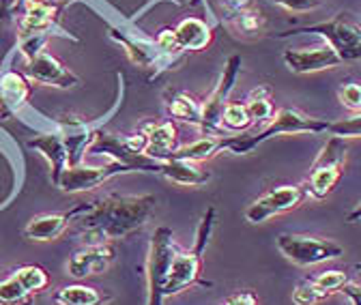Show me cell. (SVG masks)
<instances>
[{
  "label": "cell",
  "instance_id": "6da1fadb",
  "mask_svg": "<svg viewBox=\"0 0 361 305\" xmlns=\"http://www.w3.org/2000/svg\"><path fill=\"white\" fill-rule=\"evenodd\" d=\"M155 196H106L88 202L75 217L80 235L86 245H104L112 239H123L147 226L155 211Z\"/></svg>",
  "mask_w": 361,
  "mask_h": 305
},
{
  "label": "cell",
  "instance_id": "7a4b0ae2",
  "mask_svg": "<svg viewBox=\"0 0 361 305\" xmlns=\"http://www.w3.org/2000/svg\"><path fill=\"white\" fill-rule=\"evenodd\" d=\"M329 132V120L307 116L295 108H280L274 116H271L269 125L258 134L252 136H233L224 138V149L235 155H247L262 142L282 136V134H325Z\"/></svg>",
  "mask_w": 361,
  "mask_h": 305
},
{
  "label": "cell",
  "instance_id": "3957f363",
  "mask_svg": "<svg viewBox=\"0 0 361 305\" xmlns=\"http://www.w3.org/2000/svg\"><path fill=\"white\" fill-rule=\"evenodd\" d=\"M213 222H215V208H209L202 217V222H200L194 249L192 251H178V254L174 251V256L170 260V267H168V273H166V282L161 286L164 299L170 294H176L180 290H185L188 286H192L196 282H200L202 286H211L209 282L200 280V267H202V251H204L209 232L213 228Z\"/></svg>",
  "mask_w": 361,
  "mask_h": 305
},
{
  "label": "cell",
  "instance_id": "277c9868",
  "mask_svg": "<svg viewBox=\"0 0 361 305\" xmlns=\"http://www.w3.org/2000/svg\"><path fill=\"white\" fill-rule=\"evenodd\" d=\"M346 159V142L342 138L331 136L327 144L323 147L321 155L316 157L312 172H310V181L305 183L307 194L316 200L327 198L338 181L342 179V166Z\"/></svg>",
  "mask_w": 361,
  "mask_h": 305
},
{
  "label": "cell",
  "instance_id": "5b68a950",
  "mask_svg": "<svg viewBox=\"0 0 361 305\" xmlns=\"http://www.w3.org/2000/svg\"><path fill=\"white\" fill-rule=\"evenodd\" d=\"M301 32L325 37L327 43L336 50V54L342 61L361 58V26L350 22L346 18V13H340L338 18H334L329 22H321V24L303 26V28H297L290 32H282L280 37H290V35H301Z\"/></svg>",
  "mask_w": 361,
  "mask_h": 305
},
{
  "label": "cell",
  "instance_id": "8992f818",
  "mask_svg": "<svg viewBox=\"0 0 361 305\" xmlns=\"http://www.w3.org/2000/svg\"><path fill=\"white\" fill-rule=\"evenodd\" d=\"M278 249L297 267H314L344 256V247L336 241L307 235H280Z\"/></svg>",
  "mask_w": 361,
  "mask_h": 305
},
{
  "label": "cell",
  "instance_id": "52a82bcc",
  "mask_svg": "<svg viewBox=\"0 0 361 305\" xmlns=\"http://www.w3.org/2000/svg\"><path fill=\"white\" fill-rule=\"evenodd\" d=\"M241 71V56H231L224 65V71L217 80V86L213 89V93L207 97V101L202 104V123L200 129L204 132V136H219L221 132V114L224 108L228 106V95L235 86V80Z\"/></svg>",
  "mask_w": 361,
  "mask_h": 305
},
{
  "label": "cell",
  "instance_id": "ba28073f",
  "mask_svg": "<svg viewBox=\"0 0 361 305\" xmlns=\"http://www.w3.org/2000/svg\"><path fill=\"white\" fill-rule=\"evenodd\" d=\"M307 196L305 185H280L276 189H271L256 198L247 208H245V222L250 224H262L271 217H276L280 213H286L303 202Z\"/></svg>",
  "mask_w": 361,
  "mask_h": 305
},
{
  "label": "cell",
  "instance_id": "9c48e42d",
  "mask_svg": "<svg viewBox=\"0 0 361 305\" xmlns=\"http://www.w3.org/2000/svg\"><path fill=\"white\" fill-rule=\"evenodd\" d=\"M127 172L121 163L110 161L108 166H67L61 177L56 179L54 187H59L65 194H80V192H90L99 185H104L108 179L116 177V174Z\"/></svg>",
  "mask_w": 361,
  "mask_h": 305
},
{
  "label": "cell",
  "instance_id": "30bf717a",
  "mask_svg": "<svg viewBox=\"0 0 361 305\" xmlns=\"http://www.w3.org/2000/svg\"><path fill=\"white\" fill-rule=\"evenodd\" d=\"M24 75L41 86H54V89H73L80 80L52 54L41 50L24 63Z\"/></svg>",
  "mask_w": 361,
  "mask_h": 305
},
{
  "label": "cell",
  "instance_id": "8fae6325",
  "mask_svg": "<svg viewBox=\"0 0 361 305\" xmlns=\"http://www.w3.org/2000/svg\"><path fill=\"white\" fill-rule=\"evenodd\" d=\"M116 258V249L108 243L104 245H84L78 251L71 254L67 271L75 280H84L90 275H99L104 273Z\"/></svg>",
  "mask_w": 361,
  "mask_h": 305
},
{
  "label": "cell",
  "instance_id": "7c38bea8",
  "mask_svg": "<svg viewBox=\"0 0 361 305\" xmlns=\"http://www.w3.org/2000/svg\"><path fill=\"white\" fill-rule=\"evenodd\" d=\"M226 26L239 39H256L267 32V18L250 0H235L226 13Z\"/></svg>",
  "mask_w": 361,
  "mask_h": 305
},
{
  "label": "cell",
  "instance_id": "4fadbf2b",
  "mask_svg": "<svg viewBox=\"0 0 361 305\" xmlns=\"http://www.w3.org/2000/svg\"><path fill=\"white\" fill-rule=\"evenodd\" d=\"M30 97V80L16 71L5 69L0 73V118H13Z\"/></svg>",
  "mask_w": 361,
  "mask_h": 305
},
{
  "label": "cell",
  "instance_id": "5bb4252c",
  "mask_svg": "<svg viewBox=\"0 0 361 305\" xmlns=\"http://www.w3.org/2000/svg\"><path fill=\"white\" fill-rule=\"evenodd\" d=\"M286 67L293 73H316V71H325V69H334L338 65H342L344 61L336 54V50L325 43L321 48L314 50H293L288 48L282 54Z\"/></svg>",
  "mask_w": 361,
  "mask_h": 305
},
{
  "label": "cell",
  "instance_id": "9a60e30c",
  "mask_svg": "<svg viewBox=\"0 0 361 305\" xmlns=\"http://www.w3.org/2000/svg\"><path fill=\"white\" fill-rule=\"evenodd\" d=\"M86 208V204L82 206H75L67 213H43V215H37L28 222V226L24 228V237L28 241H37V243H45V241H54L59 239L67 228H69V222L75 220V217Z\"/></svg>",
  "mask_w": 361,
  "mask_h": 305
},
{
  "label": "cell",
  "instance_id": "2e32d148",
  "mask_svg": "<svg viewBox=\"0 0 361 305\" xmlns=\"http://www.w3.org/2000/svg\"><path fill=\"white\" fill-rule=\"evenodd\" d=\"M28 147L35 149L37 153H41V157L50 163V177H52V185H54L56 179L61 177V172L69 166L67 149H65V142H63L61 134L59 132L41 134V136L32 138L28 142Z\"/></svg>",
  "mask_w": 361,
  "mask_h": 305
},
{
  "label": "cell",
  "instance_id": "e0dca14e",
  "mask_svg": "<svg viewBox=\"0 0 361 305\" xmlns=\"http://www.w3.org/2000/svg\"><path fill=\"white\" fill-rule=\"evenodd\" d=\"M145 155L151 159L168 161L170 155L178 149L176 147V127L172 123H159V125H147L145 129Z\"/></svg>",
  "mask_w": 361,
  "mask_h": 305
},
{
  "label": "cell",
  "instance_id": "ac0fdd59",
  "mask_svg": "<svg viewBox=\"0 0 361 305\" xmlns=\"http://www.w3.org/2000/svg\"><path fill=\"white\" fill-rule=\"evenodd\" d=\"M174 35L178 39V46L188 52L207 50L213 41V32H211L209 24L198 18H185L174 28Z\"/></svg>",
  "mask_w": 361,
  "mask_h": 305
},
{
  "label": "cell",
  "instance_id": "d6986e66",
  "mask_svg": "<svg viewBox=\"0 0 361 305\" xmlns=\"http://www.w3.org/2000/svg\"><path fill=\"white\" fill-rule=\"evenodd\" d=\"M159 177L176 183V185H190V187H198L211 181V172L198 168L196 163L190 161H178V159H168L161 163V172Z\"/></svg>",
  "mask_w": 361,
  "mask_h": 305
},
{
  "label": "cell",
  "instance_id": "ffe728a7",
  "mask_svg": "<svg viewBox=\"0 0 361 305\" xmlns=\"http://www.w3.org/2000/svg\"><path fill=\"white\" fill-rule=\"evenodd\" d=\"M112 297L86 284H67L54 292L56 305H106Z\"/></svg>",
  "mask_w": 361,
  "mask_h": 305
},
{
  "label": "cell",
  "instance_id": "44dd1931",
  "mask_svg": "<svg viewBox=\"0 0 361 305\" xmlns=\"http://www.w3.org/2000/svg\"><path fill=\"white\" fill-rule=\"evenodd\" d=\"M219 151H224V138L221 136H204L188 147H178L170 159H178V161H190V163H198V161H207L213 155H217Z\"/></svg>",
  "mask_w": 361,
  "mask_h": 305
},
{
  "label": "cell",
  "instance_id": "7402d4cb",
  "mask_svg": "<svg viewBox=\"0 0 361 305\" xmlns=\"http://www.w3.org/2000/svg\"><path fill=\"white\" fill-rule=\"evenodd\" d=\"M168 110L174 118L185 120L190 125L200 127V123H202V106L194 97H190L188 93H174L170 104H168Z\"/></svg>",
  "mask_w": 361,
  "mask_h": 305
},
{
  "label": "cell",
  "instance_id": "603a6c76",
  "mask_svg": "<svg viewBox=\"0 0 361 305\" xmlns=\"http://www.w3.org/2000/svg\"><path fill=\"white\" fill-rule=\"evenodd\" d=\"M245 108H247L252 120H256V123L271 120V116L276 114L274 104H271V93H269V89H264V86H258L256 91L250 93V99H247Z\"/></svg>",
  "mask_w": 361,
  "mask_h": 305
},
{
  "label": "cell",
  "instance_id": "cb8c5ba5",
  "mask_svg": "<svg viewBox=\"0 0 361 305\" xmlns=\"http://www.w3.org/2000/svg\"><path fill=\"white\" fill-rule=\"evenodd\" d=\"M30 299L32 294L24 288L16 273L0 282V305H28Z\"/></svg>",
  "mask_w": 361,
  "mask_h": 305
},
{
  "label": "cell",
  "instance_id": "d4e9b609",
  "mask_svg": "<svg viewBox=\"0 0 361 305\" xmlns=\"http://www.w3.org/2000/svg\"><path fill=\"white\" fill-rule=\"evenodd\" d=\"M20 282L24 284V288L30 292V294H37L41 290H45L50 286V278H48V271L39 265H24V267H18L13 271Z\"/></svg>",
  "mask_w": 361,
  "mask_h": 305
},
{
  "label": "cell",
  "instance_id": "484cf974",
  "mask_svg": "<svg viewBox=\"0 0 361 305\" xmlns=\"http://www.w3.org/2000/svg\"><path fill=\"white\" fill-rule=\"evenodd\" d=\"M252 116L245 108V104H228L224 108V114H221V127L231 129V132H243L252 125Z\"/></svg>",
  "mask_w": 361,
  "mask_h": 305
},
{
  "label": "cell",
  "instance_id": "4316f807",
  "mask_svg": "<svg viewBox=\"0 0 361 305\" xmlns=\"http://www.w3.org/2000/svg\"><path fill=\"white\" fill-rule=\"evenodd\" d=\"M336 138H361V112H355L348 118H342L338 123H329V132Z\"/></svg>",
  "mask_w": 361,
  "mask_h": 305
},
{
  "label": "cell",
  "instance_id": "83f0119b",
  "mask_svg": "<svg viewBox=\"0 0 361 305\" xmlns=\"http://www.w3.org/2000/svg\"><path fill=\"white\" fill-rule=\"evenodd\" d=\"M327 297H331V294L325 292V290H321L312 280L301 282V284L295 288V292H293V301H295L297 305H314V303L325 301Z\"/></svg>",
  "mask_w": 361,
  "mask_h": 305
},
{
  "label": "cell",
  "instance_id": "f1b7e54d",
  "mask_svg": "<svg viewBox=\"0 0 361 305\" xmlns=\"http://www.w3.org/2000/svg\"><path fill=\"white\" fill-rule=\"evenodd\" d=\"M312 282L319 286L321 290L334 294V292H340L350 280H348V273L346 271H323L321 275L312 278Z\"/></svg>",
  "mask_w": 361,
  "mask_h": 305
},
{
  "label": "cell",
  "instance_id": "f546056e",
  "mask_svg": "<svg viewBox=\"0 0 361 305\" xmlns=\"http://www.w3.org/2000/svg\"><path fill=\"white\" fill-rule=\"evenodd\" d=\"M338 99L344 108L353 112H361V84L359 82H346L338 89Z\"/></svg>",
  "mask_w": 361,
  "mask_h": 305
},
{
  "label": "cell",
  "instance_id": "4dcf8cb0",
  "mask_svg": "<svg viewBox=\"0 0 361 305\" xmlns=\"http://www.w3.org/2000/svg\"><path fill=\"white\" fill-rule=\"evenodd\" d=\"M155 46H157L164 54H168V56H176V54L183 52V48L178 46V39H176V35H174V28H164V30L157 35V39H155Z\"/></svg>",
  "mask_w": 361,
  "mask_h": 305
},
{
  "label": "cell",
  "instance_id": "1f68e13d",
  "mask_svg": "<svg viewBox=\"0 0 361 305\" xmlns=\"http://www.w3.org/2000/svg\"><path fill=\"white\" fill-rule=\"evenodd\" d=\"M274 3L293 13H310L325 7V0H274Z\"/></svg>",
  "mask_w": 361,
  "mask_h": 305
},
{
  "label": "cell",
  "instance_id": "d6a6232c",
  "mask_svg": "<svg viewBox=\"0 0 361 305\" xmlns=\"http://www.w3.org/2000/svg\"><path fill=\"white\" fill-rule=\"evenodd\" d=\"M224 305H258V299L252 290H239L226 299Z\"/></svg>",
  "mask_w": 361,
  "mask_h": 305
},
{
  "label": "cell",
  "instance_id": "836d02e7",
  "mask_svg": "<svg viewBox=\"0 0 361 305\" xmlns=\"http://www.w3.org/2000/svg\"><path fill=\"white\" fill-rule=\"evenodd\" d=\"M13 13H18V0H0V22H7Z\"/></svg>",
  "mask_w": 361,
  "mask_h": 305
},
{
  "label": "cell",
  "instance_id": "e575fe53",
  "mask_svg": "<svg viewBox=\"0 0 361 305\" xmlns=\"http://www.w3.org/2000/svg\"><path fill=\"white\" fill-rule=\"evenodd\" d=\"M342 292L353 301V305H361V286H359V284L348 282V284L342 288Z\"/></svg>",
  "mask_w": 361,
  "mask_h": 305
},
{
  "label": "cell",
  "instance_id": "d590c367",
  "mask_svg": "<svg viewBox=\"0 0 361 305\" xmlns=\"http://www.w3.org/2000/svg\"><path fill=\"white\" fill-rule=\"evenodd\" d=\"M346 222H348V224L361 222V202H359V204H357V206H355V208H353V211L348 213V217H346Z\"/></svg>",
  "mask_w": 361,
  "mask_h": 305
},
{
  "label": "cell",
  "instance_id": "8d00e7d4",
  "mask_svg": "<svg viewBox=\"0 0 361 305\" xmlns=\"http://www.w3.org/2000/svg\"><path fill=\"white\" fill-rule=\"evenodd\" d=\"M200 3H202V0H190V5H192V7H196V5H200Z\"/></svg>",
  "mask_w": 361,
  "mask_h": 305
},
{
  "label": "cell",
  "instance_id": "74e56055",
  "mask_svg": "<svg viewBox=\"0 0 361 305\" xmlns=\"http://www.w3.org/2000/svg\"><path fill=\"white\" fill-rule=\"evenodd\" d=\"M59 3H63V5H65V3H69V0H59Z\"/></svg>",
  "mask_w": 361,
  "mask_h": 305
}]
</instances>
